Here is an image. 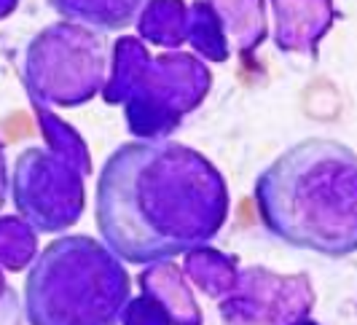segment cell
<instances>
[{
    "label": "cell",
    "instance_id": "16",
    "mask_svg": "<svg viewBox=\"0 0 357 325\" xmlns=\"http://www.w3.org/2000/svg\"><path fill=\"white\" fill-rule=\"evenodd\" d=\"M121 325H169V317L167 312L151 298L140 293L137 298H129V304L121 312Z\"/></svg>",
    "mask_w": 357,
    "mask_h": 325
},
{
    "label": "cell",
    "instance_id": "5",
    "mask_svg": "<svg viewBox=\"0 0 357 325\" xmlns=\"http://www.w3.org/2000/svg\"><path fill=\"white\" fill-rule=\"evenodd\" d=\"M30 105L43 135V148H27L17 159L11 199L36 232L59 234L84 216V178L91 172V156L75 127L38 100H30Z\"/></svg>",
    "mask_w": 357,
    "mask_h": 325
},
{
    "label": "cell",
    "instance_id": "15",
    "mask_svg": "<svg viewBox=\"0 0 357 325\" xmlns=\"http://www.w3.org/2000/svg\"><path fill=\"white\" fill-rule=\"evenodd\" d=\"M38 232L17 216L0 218V269L22 271L38 255Z\"/></svg>",
    "mask_w": 357,
    "mask_h": 325
},
{
    "label": "cell",
    "instance_id": "3",
    "mask_svg": "<svg viewBox=\"0 0 357 325\" xmlns=\"http://www.w3.org/2000/svg\"><path fill=\"white\" fill-rule=\"evenodd\" d=\"M129 298L124 264L102 242L59 236L30 264L24 317L30 325H119Z\"/></svg>",
    "mask_w": 357,
    "mask_h": 325
},
{
    "label": "cell",
    "instance_id": "2",
    "mask_svg": "<svg viewBox=\"0 0 357 325\" xmlns=\"http://www.w3.org/2000/svg\"><path fill=\"white\" fill-rule=\"evenodd\" d=\"M357 162L349 145L309 137L280 153L255 181L268 234L290 248L347 258L357 250Z\"/></svg>",
    "mask_w": 357,
    "mask_h": 325
},
{
    "label": "cell",
    "instance_id": "7",
    "mask_svg": "<svg viewBox=\"0 0 357 325\" xmlns=\"http://www.w3.org/2000/svg\"><path fill=\"white\" fill-rule=\"evenodd\" d=\"M314 301L317 296L306 271L280 274L266 266H239L218 298V312L226 325H290L306 320Z\"/></svg>",
    "mask_w": 357,
    "mask_h": 325
},
{
    "label": "cell",
    "instance_id": "11",
    "mask_svg": "<svg viewBox=\"0 0 357 325\" xmlns=\"http://www.w3.org/2000/svg\"><path fill=\"white\" fill-rule=\"evenodd\" d=\"M65 22L84 24L94 33H119L135 24L148 0H46Z\"/></svg>",
    "mask_w": 357,
    "mask_h": 325
},
{
    "label": "cell",
    "instance_id": "1",
    "mask_svg": "<svg viewBox=\"0 0 357 325\" xmlns=\"http://www.w3.org/2000/svg\"><path fill=\"white\" fill-rule=\"evenodd\" d=\"M231 197L220 169L175 140L119 145L97 178L94 218L119 261L151 266L218 236Z\"/></svg>",
    "mask_w": 357,
    "mask_h": 325
},
{
    "label": "cell",
    "instance_id": "12",
    "mask_svg": "<svg viewBox=\"0 0 357 325\" xmlns=\"http://www.w3.org/2000/svg\"><path fill=\"white\" fill-rule=\"evenodd\" d=\"M185 0H148L137 17V33L143 43L178 52L185 43Z\"/></svg>",
    "mask_w": 357,
    "mask_h": 325
},
{
    "label": "cell",
    "instance_id": "14",
    "mask_svg": "<svg viewBox=\"0 0 357 325\" xmlns=\"http://www.w3.org/2000/svg\"><path fill=\"white\" fill-rule=\"evenodd\" d=\"M185 43L210 62H226L231 56L223 30L215 19L213 8L204 0H194L185 11Z\"/></svg>",
    "mask_w": 357,
    "mask_h": 325
},
{
    "label": "cell",
    "instance_id": "20",
    "mask_svg": "<svg viewBox=\"0 0 357 325\" xmlns=\"http://www.w3.org/2000/svg\"><path fill=\"white\" fill-rule=\"evenodd\" d=\"M290 325H320V323H314V320H298V323H290Z\"/></svg>",
    "mask_w": 357,
    "mask_h": 325
},
{
    "label": "cell",
    "instance_id": "8",
    "mask_svg": "<svg viewBox=\"0 0 357 325\" xmlns=\"http://www.w3.org/2000/svg\"><path fill=\"white\" fill-rule=\"evenodd\" d=\"M274 46L287 56L314 59L320 40L339 19L333 0H271Z\"/></svg>",
    "mask_w": 357,
    "mask_h": 325
},
{
    "label": "cell",
    "instance_id": "4",
    "mask_svg": "<svg viewBox=\"0 0 357 325\" xmlns=\"http://www.w3.org/2000/svg\"><path fill=\"white\" fill-rule=\"evenodd\" d=\"M213 73L194 54H151L140 38L124 36L110 49L107 105L124 108L126 127L143 140H167L207 100Z\"/></svg>",
    "mask_w": 357,
    "mask_h": 325
},
{
    "label": "cell",
    "instance_id": "9",
    "mask_svg": "<svg viewBox=\"0 0 357 325\" xmlns=\"http://www.w3.org/2000/svg\"><path fill=\"white\" fill-rule=\"evenodd\" d=\"M140 290L145 296H151L156 304H159L169 325H202V309H199L194 293L188 288V280L175 261H159V264H151L140 271L137 277Z\"/></svg>",
    "mask_w": 357,
    "mask_h": 325
},
{
    "label": "cell",
    "instance_id": "6",
    "mask_svg": "<svg viewBox=\"0 0 357 325\" xmlns=\"http://www.w3.org/2000/svg\"><path fill=\"white\" fill-rule=\"evenodd\" d=\"M105 40L84 24L56 22L30 38L22 56V84L30 100L78 108L105 86Z\"/></svg>",
    "mask_w": 357,
    "mask_h": 325
},
{
    "label": "cell",
    "instance_id": "13",
    "mask_svg": "<svg viewBox=\"0 0 357 325\" xmlns=\"http://www.w3.org/2000/svg\"><path fill=\"white\" fill-rule=\"evenodd\" d=\"M236 271H239V258L236 255H226L220 250L207 248V245L185 253V266H183L185 280L194 282L202 293H207L215 301L231 285Z\"/></svg>",
    "mask_w": 357,
    "mask_h": 325
},
{
    "label": "cell",
    "instance_id": "18",
    "mask_svg": "<svg viewBox=\"0 0 357 325\" xmlns=\"http://www.w3.org/2000/svg\"><path fill=\"white\" fill-rule=\"evenodd\" d=\"M6 197H8V169H6V153L0 145V210L6 204Z\"/></svg>",
    "mask_w": 357,
    "mask_h": 325
},
{
    "label": "cell",
    "instance_id": "19",
    "mask_svg": "<svg viewBox=\"0 0 357 325\" xmlns=\"http://www.w3.org/2000/svg\"><path fill=\"white\" fill-rule=\"evenodd\" d=\"M19 0H0V19L11 17L14 11H17Z\"/></svg>",
    "mask_w": 357,
    "mask_h": 325
},
{
    "label": "cell",
    "instance_id": "17",
    "mask_svg": "<svg viewBox=\"0 0 357 325\" xmlns=\"http://www.w3.org/2000/svg\"><path fill=\"white\" fill-rule=\"evenodd\" d=\"M0 325H22V301L0 269Z\"/></svg>",
    "mask_w": 357,
    "mask_h": 325
},
{
    "label": "cell",
    "instance_id": "10",
    "mask_svg": "<svg viewBox=\"0 0 357 325\" xmlns=\"http://www.w3.org/2000/svg\"><path fill=\"white\" fill-rule=\"evenodd\" d=\"M213 8L229 49L252 54L268 36L266 0H204Z\"/></svg>",
    "mask_w": 357,
    "mask_h": 325
}]
</instances>
